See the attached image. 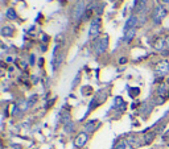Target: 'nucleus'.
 I'll return each instance as SVG.
<instances>
[{"mask_svg":"<svg viewBox=\"0 0 169 149\" xmlns=\"http://www.w3.org/2000/svg\"><path fill=\"white\" fill-rule=\"evenodd\" d=\"M86 140H87V135L85 133V132H82V133H79L78 135V137L75 139V145H77V147H83L85 145V143H86Z\"/></svg>","mask_w":169,"mask_h":149,"instance_id":"obj_8","label":"nucleus"},{"mask_svg":"<svg viewBox=\"0 0 169 149\" xmlns=\"http://www.w3.org/2000/svg\"><path fill=\"white\" fill-rule=\"evenodd\" d=\"M136 25H137V19H136V16H131V17L127 20V22H125L124 32L130 31V29H134Z\"/></svg>","mask_w":169,"mask_h":149,"instance_id":"obj_7","label":"nucleus"},{"mask_svg":"<svg viewBox=\"0 0 169 149\" xmlns=\"http://www.w3.org/2000/svg\"><path fill=\"white\" fill-rule=\"evenodd\" d=\"M2 34H3V36H5V37L11 36V34H12V29H11V26H4V28L2 29Z\"/></svg>","mask_w":169,"mask_h":149,"instance_id":"obj_12","label":"nucleus"},{"mask_svg":"<svg viewBox=\"0 0 169 149\" xmlns=\"http://www.w3.org/2000/svg\"><path fill=\"white\" fill-rule=\"evenodd\" d=\"M99 32H101V19H99V17H95V19L91 21L89 34H90V37H97V36L99 34Z\"/></svg>","mask_w":169,"mask_h":149,"instance_id":"obj_3","label":"nucleus"},{"mask_svg":"<svg viewBox=\"0 0 169 149\" xmlns=\"http://www.w3.org/2000/svg\"><path fill=\"white\" fill-rule=\"evenodd\" d=\"M62 59H64V53L58 52V46H56L54 53H53V61H52L53 62V66H54V70H57L59 66H61Z\"/></svg>","mask_w":169,"mask_h":149,"instance_id":"obj_4","label":"nucleus"},{"mask_svg":"<svg viewBox=\"0 0 169 149\" xmlns=\"http://www.w3.org/2000/svg\"><path fill=\"white\" fill-rule=\"evenodd\" d=\"M85 8H86L85 0H78L77 4L73 8V20H74V21H79V20H81V17L85 13Z\"/></svg>","mask_w":169,"mask_h":149,"instance_id":"obj_1","label":"nucleus"},{"mask_svg":"<svg viewBox=\"0 0 169 149\" xmlns=\"http://www.w3.org/2000/svg\"><path fill=\"white\" fill-rule=\"evenodd\" d=\"M125 61H127V59H125V58H120V64H124Z\"/></svg>","mask_w":169,"mask_h":149,"instance_id":"obj_17","label":"nucleus"},{"mask_svg":"<svg viewBox=\"0 0 169 149\" xmlns=\"http://www.w3.org/2000/svg\"><path fill=\"white\" fill-rule=\"evenodd\" d=\"M94 125H95V121H90V123H87V124H86L85 130L87 131V132H91L92 130H94Z\"/></svg>","mask_w":169,"mask_h":149,"instance_id":"obj_14","label":"nucleus"},{"mask_svg":"<svg viewBox=\"0 0 169 149\" xmlns=\"http://www.w3.org/2000/svg\"><path fill=\"white\" fill-rule=\"evenodd\" d=\"M167 46H168V48H169V37L167 38Z\"/></svg>","mask_w":169,"mask_h":149,"instance_id":"obj_19","label":"nucleus"},{"mask_svg":"<svg viewBox=\"0 0 169 149\" xmlns=\"http://www.w3.org/2000/svg\"><path fill=\"white\" fill-rule=\"evenodd\" d=\"M147 3H148V0H135V7H134V9H135V11H137V12H141V11H143V9L145 8Z\"/></svg>","mask_w":169,"mask_h":149,"instance_id":"obj_9","label":"nucleus"},{"mask_svg":"<svg viewBox=\"0 0 169 149\" xmlns=\"http://www.w3.org/2000/svg\"><path fill=\"white\" fill-rule=\"evenodd\" d=\"M165 15H167V11H165V8L163 5H156L153 9V13H152V19H153V22L155 24H160L161 20L165 17Z\"/></svg>","mask_w":169,"mask_h":149,"instance_id":"obj_2","label":"nucleus"},{"mask_svg":"<svg viewBox=\"0 0 169 149\" xmlns=\"http://www.w3.org/2000/svg\"><path fill=\"white\" fill-rule=\"evenodd\" d=\"M153 136H155L153 133H149V135H147V137H145V140H147V143H149V141L152 140V139H153Z\"/></svg>","mask_w":169,"mask_h":149,"instance_id":"obj_16","label":"nucleus"},{"mask_svg":"<svg viewBox=\"0 0 169 149\" xmlns=\"http://www.w3.org/2000/svg\"><path fill=\"white\" fill-rule=\"evenodd\" d=\"M167 90H168L167 86H165V85H161L160 87H158V95H161V97H168L169 92H168Z\"/></svg>","mask_w":169,"mask_h":149,"instance_id":"obj_11","label":"nucleus"},{"mask_svg":"<svg viewBox=\"0 0 169 149\" xmlns=\"http://www.w3.org/2000/svg\"><path fill=\"white\" fill-rule=\"evenodd\" d=\"M163 44H164L163 40H158V41L156 42V49H158V50H161V49H163Z\"/></svg>","mask_w":169,"mask_h":149,"instance_id":"obj_15","label":"nucleus"},{"mask_svg":"<svg viewBox=\"0 0 169 149\" xmlns=\"http://www.w3.org/2000/svg\"><path fill=\"white\" fill-rule=\"evenodd\" d=\"M135 34H136V28L127 31V32H125V34H124V41H125V42H130L131 40L135 37Z\"/></svg>","mask_w":169,"mask_h":149,"instance_id":"obj_10","label":"nucleus"},{"mask_svg":"<svg viewBox=\"0 0 169 149\" xmlns=\"http://www.w3.org/2000/svg\"><path fill=\"white\" fill-rule=\"evenodd\" d=\"M156 71H157V74H158V75H165V74H167V73L169 71V64H168L167 61L160 62V64L157 65Z\"/></svg>","mask_w":169,"mask_h":149,"instance_id":"obj_6","label":"nucleus"},{"mask_svg":"<svg viewBox=\"0 0 169 149\" xmlns=\"http://www.w3.org/2000/svg\"><path fill=\"white\" fill-rule=\"evenodd\" d=\"M163 3H165V4H169V0H163Z\"/></svg>","mask_w":169,"mask_h":149,"instance_id":"obj_18","label":"nucleus"},{"mask_svg":"<svg viewBox=\"0 0 169 149\" xmlns=\"http://www.w3.org/2000/svg\"><path fill=\"white\" fill-rule=\"evenodd\" d=\"M107 45H108V37H107V36H104V37H102V38L98 41V44L95 45V48H94L95 53H98V54H102L103 52H106V49H107Z\"/></svg>","mask_w":169,"mask_h":149,"instance_id":"obj_5","label":"nucleus"},{"mask_svg":"<svg viewBox=\"0 0 169 149\" xmlns=\"http://www.w3.org/2000/svg\"><path fill=\"white\" fill-rule=\"evenodd\" d=\"M7 17H8V19H11V20H15L16 17H17V16H16V12L13 11V9H11V8H9L8 11H7Z\"/></svg>","mask_w":169,"mask_h":149,"instance_id":"obj_13","label":"nucleus"}]
</instances>
